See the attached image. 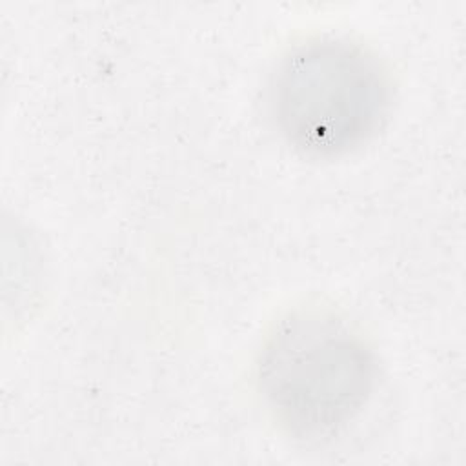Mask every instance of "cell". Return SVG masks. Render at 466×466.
I'll return each instance as SVG.
<instances>
[{"mask_svg": "<svg viewBox=\"0 0 466 466\" xmlns=\"http://www.w3.org/2000/svg\"><path fill=\"white\" fill-rule=\"evenodd\" d=\"M257 379L266 408L288 435L324 441L355 420L371 399L377 359L337 313L295 309L266 337Z\"/></svg>", "mask_w": 466, "mask_h": 466, "instance_id": "obj_1", "label": "cell"}, {"mask_svg": "<svg viewBox=\"0 0 466 466\" xmlns=\"http://www.w3.org/2000/svg\"><path fill=\"white\" fill-rule=\"evenodd\" d=\"M268 107L293 149L333 158L380 131L391 109V82L382 62L362 44L313 36L289 47L275 66Z\"/></svg>", "mask_w": 466, "mask_h": 466, "instance_id": "obj_2", "label": "cell"}]
</instances>
